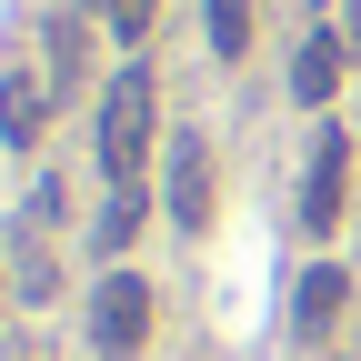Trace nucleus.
I'll use <instances>...</instances> for the list:
<instances>
[{
    "mask_svg": "<svg viewBox=\"0 0 361 361\" xmlns=\"http://www.w3.org/2000/svg\"><path fill=\"white\" fill-rule=\"evenodd\" d=\"M341 71H351V40H341V30H311V40H301V61H291V101L322 111L331 90H341Z\"/></svg>",
    "mask_w": 361,
    "mask_h": 361,
    "instance_id": "20e7f679",
    "label": "nucleus"
},
{
    "mask_svg": "<svg viewBox=\"0 0 361 361\" xmlns=\"http://www.w3.org/2000/svg\"><path fill=\"white\" fill-rule=\"evenodd\" d=\"M40 80H80V20H51V71H40Z\"/></svg>",
    "mask_w": 361,
    "mask_h": 361,
    "instance_id": "9b49d317",
    "label": "nucleus"
},
{
    "mask_svg": "<svg viewBox=\"0 0 361 361\" xmlns=\"http://www.w3.org/2000/svg\"><path fill=\"white\" fill-rule=\"evenodd\" d=\"M80 11H90V20H101L111 40H141V30L161 20V0H80Z\"/></svg>",
    "mask_w": 361,
    "mask_h": 361,
    "instance_id": "9d476101",
    "label": "nucleus"
},
{
    "mask_svg": "<svg viewBox=\"0 0 361 361\" xmlns=\"http://www.w3.org/2000/svg\"><path fill=\"white\" fill-rule=\"evenodd\" d=\"M151 130H161L151 71H111V90H101V180H141V161H151Z\"/></svg>",
    "mask_w": 361,
    "mask_h": 361,
    "instance_id": "f257e3e1",
    "label": "nucleus"
},
{
    "mask_svg": "<svg viewBox=\"0 0 361 361\" xmlns=\"http://www.w3.org/2000/svg\"><path fill=\"white\" fill-rule=\"evenodd\" d=\"M341 301H351V271H341V261L301 271V291H291V331H301V341H322V331L341 322Z\"/></svg>",
    "mask_w": 361,
    "mask_h": 361,
    "instance_id": "39448f33",
    "label": "nucleus"
},
{
    "mask_svg": "<svg viewBox=\"0 0 361 361\" xmlns=\"http://www.w3.org/2000/svg\"><path fill=\"white\" fill-rule=\"evenodd\" d=\"M161 201H171V221H180V231H201V221H211V151H201V141H180V151H171Z\"/></svg>",
    "mask_w": 361,
    "mask_h": 361,
    "instance_id": "423d86ee",
    "label": "nucleus"
},
{
    "mask_svg": "<svg viewBox=\"0 0 361 361\" xmlns=\"http://www.w3.org/2000/svg\"><path fill=\"white\" fill-rule=\"evenodd\" d=\"M101 251H130L141 241V180H111V201H101V231H90Z\"/></svg>",
    "mask_w": 361,
    "mask_h": 361,
    "instance_id": "6e6552de",
    "label": "nucleus"
},
{
    "mask_svg": "<svg viewBox=\"0 0 361 361\" xmlns=\"http://www.w3.org/2000/svg\"><path fill=\"white\" fill-rule=\"evenodd\" d=\"M151 331V281H130V271H111L101 291H90V341H101V361H130Z\"/></svg>",
    "mask_w": 361,
    "mask_h": 361,
    "instance_id": "f03ea898",
    "label": "nucleus"
},
{
    "mask_svg": "<svg viewBox=\"0 0 361 361\" xmlns=\"http://www.w3.org/2000/svg\"><path fill=\"white\" fill-rule=\"evenodd\" d=\"M211 11V61H241L251 51V0H201Z\"/></svg>",
    "mask_w": 361,
    "mask_h": 361,
    "instance_id": "1a4fd4ad",
    "label": "nucleus"
},
{
    "mask_svg": "<svg viewBox=\"0 0 361 361\" xmlns=\"http://www.w3.org/2000/svg\"><path fill=\"white\" fill-rule=\"evenodd\" d=\"M341 191H351V130H322L311 141V171H301V231L311 241L341 231Z\"/></svg>",
    "mask_w": 361,
    "mask_h": 361,
    "instance_id": "7ed1b4c3",
    "label": "nucleus"
},
{
    "mask_svg": "<svg viewBox=\"0 0 361 361\" xmlns=\"http://www.w3.org/2000/svg\"><path fill=\"white\" fill-rule=\"evenodd\" d=\"M40 121H51V80L11 71V80H0V141H11V151H40Z\"/></svg>",
    "mask_w": 361,
    "mask_h": 361,
    "instance_id": "0eeeda50",
    "label": "nucleus"
}]
</instances>
